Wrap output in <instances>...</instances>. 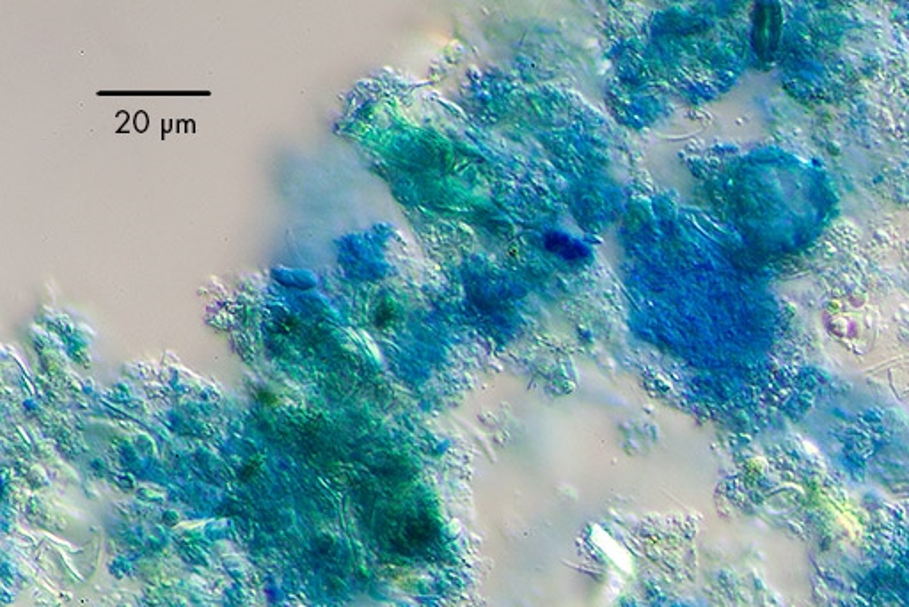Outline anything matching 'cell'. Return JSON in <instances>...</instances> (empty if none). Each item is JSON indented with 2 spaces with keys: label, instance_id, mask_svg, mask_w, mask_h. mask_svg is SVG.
Here are the masks:
<instances>
[{
  "label": "cell",
  "instance_id": "obj_1",
  "mask_svg": "<svg viewBox=\"0 0 909 607\" xmlns=\"http://www.w3.org/2000/svg\"><path fill=\"white\" fill-rule=\"evenodd\" d=\"M782 13L776 4H759L753 25V45L762 59H769L775 52L780 38Z\"/></svg>",
  "mask_w": 909,
  "mask_h": 607
}]
</instances>
